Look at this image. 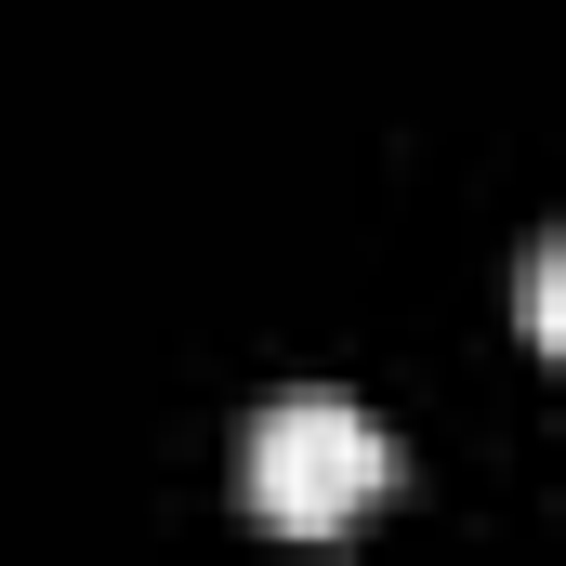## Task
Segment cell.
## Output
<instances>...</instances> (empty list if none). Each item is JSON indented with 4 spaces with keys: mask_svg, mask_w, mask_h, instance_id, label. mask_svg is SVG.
Returning <instances> with one entry per match:
<instances>
[{
    "mask_svg": "<svg viewBox=\"0 0 566 566\" xmlns=\"http://www.w3.org/2000/svg\"><path fill=\"white\" fill-rule=\"evenodd\" d=\"M382 488H396V434L369 422V409H343V396H277V409L251 422V448H238V501H251L277 541L356 527Z\"/></svg>",
    "mask_w": 566,
    "mask_h": 566,
    "instance_id": "obj_1",
    "label": "cell"
}]
</instances>
